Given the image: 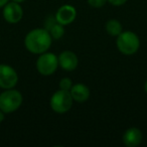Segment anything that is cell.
Returning <instances> with one entry per match:
<instances>
[{
    "label": "cell",
    "instance_id": "obj_1",
    "mask_svg": "<svg viewBox=\"0 0 147 147\" xmlns=\"http://www.w3.org/2000/svg\"><path fill=\"white\" fill-rule=\"evenodd\" d=\"M51 33L45 28H35L30 30L24 38V45L31 53L40 55L49 49L51 45Z\"/></svg>",
    "mask_w": 147,
    "mask_h": 147
},
{
    "label": "cell",
    "instance_id": "obj_14",
    "mask_svg": "<svg viewBox=\"0 0 147 147\" xmlns=\"http://www.w3.org/2000/svg\"><path fill=\"white\" fill-rule=\"evenodd\" d=\"M73 87V82L69 78H63L59 81V89L65 91H69Z\"/></svg>",
    "mask_w": 147,
    "mask_h": 147
},
{
    "label": "cell",
    "instance_id": "obj_4",
    "mask_svg": "<svg viewBox=\"0 0 147 147\" xmlns=\"http://www.w3.org/2000/svg\"><path fill=\"white\" fill-rule=\"evenodd\" d=\"M74 99L69 91L59 89V91L53 93V95L51 96L49 105H51V108L53 109V111H55V113L63 114V113H67L71 108Z\"/></svg>",
    "mask_w": 147,
    "mask_h": 147
},
{
    "label": "cell",
    "instance_id": "obj_16",
    "mask_svg": "<svg viewBox=\"0 0 147 147\" xmlns=\"http://www.w3.org/2000/svg\"><path fill=\"white\" fill-rule=\"evenodd\" d=\"M55 23H57V20H55V17H47V20H45V29H47V30H49L51 29V27L53 26V25H55Z\"/></svg>",
    "mask_w": 147,
    "mask_h": 147
},
{
    "label": "cell",
    "instance_id": "obj_17",
    "mask_svg": "<svg viewBox=\"0 0 147 147\" xmlns=\"http://www.w3.org/2000/svg\"><path fill=\"white\" fill-rule=\"evenodd\" d=\"M107 2L114 5V6H121L127 2V0H107Z\"/></svg>",
    "mask_w": 147,
    "mask_h": 147
},
{
    "label": "cell",
    "instance_id": "obj_2",
    "mask_svg": "<svg viewBox=\"0 0 147 147\" xmlns=\"http://www.w3.org/2000/svg\"><path fill=\"white\" fill-rule=\"evenodd\" d=\"M117 49L120 53L126 55H134L140 47V39L133 31H122L117 36Z\"/></svg>",
    "mask_w": 147,
    "mask_h": 147
},
{
    "label": "cell",
    "instance_id": "obj_3",
    "mask_svg": "<svg viewBox=\"0 0 147 147\" xmlns=\"http://www.w3.org/2000/svg\"><path fill=\"white\" fill-rule=\"evenodd\" d=\"M22 104V95L14 89H6L0 94V110L4 114L13 113Z\"/></svg>",
    "mask_w": 147,
    "mask_h": 147
},
{
    "label": "cell",
    "instance_id": "obj_21",
    "mask_svg": "<svg viewBox=\"0 0 147 147\" xmlns=\"http://www.w3.org/2000/svg\"><path fill=\"white\" fill-rule=\"evenodd\" d=\"M144 90H145V92L147 93V81L145 82V84H144Z\"/></svg>",
    "mask_w": 147,
    "mask_h": 147
},
{
    "label": "cell",
    "instance_id": "obj_9",
    "mask_svg": "<svg viewBox=\"0 0 147 147\" xmlns=\"http://www.w3.org/2000/svg\"><path fill=\"white\" fill-rule=\"evenodd\" d=\"M59 65L67 71H71L78 67L79 59L75 53L71 51H65L59 55Z\"/></svg>",
    "mask_w": 147,
    "mask_h": 147
},
{
    "label": "cell",
    "instance_id": "obj_7",
    "mask_svg": "<svg viewBox=\"0 0 147 147\" xmlns=\"http://www.w3.org/2000/svg\"><path fill=\"white\" fill-rule=\"evenodd\" d=\"M23 16L22 7L16 2H7L3 8V17L8 23H17Z\"/></svg>",
    "mask_w": 147,
    "mask_h": 147
},
{
    "label": "cell",
    "instance_id": "obj_5",
    "mask_svg": "<svg viewBox=\"0 0 147 147\" xmlns=\"http://www.w3.org/2000/svg\"><path fill=\"white\" fill-rule=\"evenodd\" d=\"M59 67V59L53 53H40L36 61V69L38 73L42 76H51L57 71Z\"/></svg>",
    "mask_w": 147,
    "mask_h": 147
},
{
    "label": "cell",
    "instance_id": "obj_10",
    "mask_svg": "<svg viewBox=\"0 0 147 147\" xmlns=\"http://www.w3.org/2000/svg\"><path fill=\"white\" fill-rule=\"evenodd\" d=\"M142 141V133L136 127L127 129L123 134V142L128 147H136Z\"/></svg>",
    "mask_w": 147,
    "mask_h": 147
},
{
    "label": "cell",
    "instance_id": "obj_18",
    "mask_svg": "<svg viewBox=\"0 0 147 147\" xmlns=\"http://www.w3.org/2000/svg\"><path fill=\"white\" fill-rule=\"evenodd\" d=\"M7 2H9V0H0V8L4 6Z\"/></svg>",
    "mask_w": 147,
    "mask_h": 147
},
{
    "label": "cell",
    "instance_id": "obj_19",
    "mask_svg": "<svg viewBox=\"0 0 147 147\" xmlns=\"http://www.w3.org/2000/svg\"><path fill=\"white\" fill-rule=\"evenodd\" d=\"M3 120H4V113L0 110V123H2Z\"/></svg>",
    "mask_w": 147,
    "mask_h": 147
},
{
    "label": "cell",
    "instance_id": "obj_15",
    "mask_svg": "<svg viewBox=\"0 0 147 147\" xmlns=\"http://www.w3.org/2000/svg\"><path fill=\"white\" fill-rule=\"evenodd\" d=\"M107 0H88L89 5H91L94 8H101L106 4Z\"/></svg>",
    "mask_w": 147,
    "mask_h": 147
},
{
    "label": "cell",
    "instance_id": "obj_8",
    "mask_svg": "<svg viewBox=\"0 0 147 147\" xmlns=\"http://www.w3.org/2000/svg\"><path fill=\"white\" fill-rule=\"evenodd\" d=\"M55 20L57 23L61 25H69L73 22L77 17V10L76 8L71 5L65 4L61 6L57 9L55 13Z\"/></svg>",
    "mask_w": 147,
    "mask_h": 147
},
{
    "label": "cell",
    "instance_id": "obj_12",
    "mask_svg": "<svg viewBox=\"0 0 147 147\" xmlns=\"http://www.w3.org/2000/svg\"><path fill=\"white\" fill-rule=\"evenodd\" d=\"M106 31L111 36H118L122 32V24L117 19H109L105 25Z\"/></svg>",
    "mask_w": 147,
    "mask_h": 147
},
{
    "label": "cell",
    "instance_id": "obj_6",
    "mask_svg": "<svg viewBox=\"0 0 147 147\" xmlns=\"http://www.w3.org/2000/svg\"><path fill=\"white\" fill-rule=\"evenodd\" d=\"M18 75L12 67L8 65H0V88L12 89L17 85Z\"/></svg>",
    "mask_w": 147,
    "mask_h": 147
},
{
    "label": "cell",
    "instance_id": "obj_11",
    "mask_svg": "<svg viewBox=\"0 0 147 147\" xmlns=\"http://www.w3.org/2000/svg\"><path fill=\"white\" fill-rule=\"evenodd\" d=\"M71 97H73L74 101H76L78 103H84L90 98V89L84 84H76L73 85V87L69 90Z\"/></svg>",
    "mask_w": 147,
    "mask_h": 147
},
{
    "label": "cell",
    "instance_id": "obj_13",
    "mask_svg": "<svg viewBox=\"0 0 147 147\" xmlns=\"http://www.w3.org/2000/svg\"><path fill=\"white\" fill-rule=\"evenodd\" d=\"M49 33H51L53 38L59 39L61 37L63 36V34H65V27H63V25H61L57 22L55 25H53V26L51 27V29H49Z\"/></svg>",
    "mask_w": 147,
    "mask_h": 147
},
{
    "label": "cell",
    "instance_id": "obj_20",
    "mask_svg": "<svg viewBox=\"0 0 147 147\" xmlns=\"http://www.w3.org/2000/svg\"><path fill=\"white\" fill-rule=\"evenodd\" d=\"M11 1H13V2H16V3H21V2H23L24 0H11Z\"/></svg>",
    "mask_w": 147,
    "mask_h": 147
}]
</instances>
